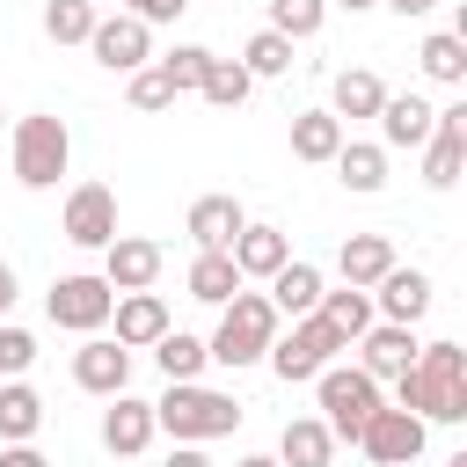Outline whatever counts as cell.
I'll return each instance as SVG.
<instances>
[{
    "label": "cell",
    "mask_w": 467,
    "mask_h": 467,
    "mask_svg": "<svg viewBox=\"0 0 467 467\" xmlns=\"http://www.w3.org/2000/svg\"><path fill=\"white\" fill-rule=\"evenodd\" d=\"M387 387H394V401H401L409 416H423V423H467V350H460L452 336L416 343V365L394 372Z\"/></svg>",
    "instance_id": "1"
},
{
    "label": "cell",
    "mask_w": 467,
    "mask_h": 467,
    "mask_svg": "<svg viewBox=\"0 0 467 467\" xmlns=\"http://www.w3.org/2000/svg\"><path fill=\"white\" fill-rule=\"evenodd\" d=\"M248 409L226 394V387H204V379H168L161 401H153V431H168L175 445H212V438H234Z\"/></svg>",
    "instance_id": "2"
},
{
    "label": "cell",
    "mask_w": 467,
    "mask_h": 467,
    "mask_svg": "<svg viewBox=\"0 0 467 467\" xmlns=\"http://www.w3.org/2000/svg\"><path fill=\"white\" fill-rule=\"evenodd\" d=\"M285 328V314L263 299V292H234L226 306H219V328L204 336V358L212 365H226V372H248V365H263V350H270V336Z\"/></svg>",
    "instance_id": "3"
},
{
    "label": "cell",
    "mask_w": 467,
    "mask_h": 467,
    "mask_svg": "<svg viewBox=\"0 0 467 467\" xmlns=\"http://www.w3.org/2000/svg\"><path fill=\"white\" fill-rule=\"evenodd\" d=\"M7 161H15V182H22V190H58V175L73 168V131H66V117H51V109L15 117Z\"/></svg>",
    "instance_id": "4"
},
{
    "label": "cell",
    "mask_w": 467,
    "mask_h": 467,
    "mask_svg": "<svg viewBox=\"0 0 467 467\" xmlns=\"http://www.w3.org/2000/svg\"><path fill=\"white\" fill-rule=\"evenodd\" d=\"M306 387H314V401H321V423L336 431V445H343V438L358 445L365 416H372V409L387 401V387H379V379H372L365 365H321V372H314Z\"/></svg>",
    "instance_id": "5"
},
{
    "label": "cell",
    "mask_w": 467,
    "mask_h": 467,
    "mask_svg": "<svg viewBox=\"0 0 467 467\" xmlns=\"http://www.w3.org/2000/svg\"><path fill=\"white\" fill-rule=\"evenodd\" d=\"M343 350H350V343H343V336H336L321 314H292V328H277V336H270L263 365H270L285 387H306V379H314L321 365H336Z\"/></svg>",
    "instance_id": "6"
},
{
    "label": "cell",
    "mask_w": 467,
    "mask_h": 467,
    "mask_svg": "<svg viewBox=\"0 0 467 467\" xmlns=\"http://www.w3.org/2000/svg\"><path fill=\"white\" fill-rule=\"evenodd\" d=\"M109 306H117V292H109L102 270H66V277H51V292H44V314H51V328H66V336L109 328Z\"/></svg>",
    "instance_id": "7"
},
{
    "label": "cell",
    "mask_w": 467,
    "mask_h": 467,
    "mask_svg": "<svg viewBox=\"0 0 467 467\" xmlns=\"http://www.w3.org/2000/svg\"><path fill=\"white\" fill-rule=\"evenodd\" d=\"M423 445H431V423L409 416L401 401H379V409L365 416V431H358V452H365L372 467H416Z\"/></svg>",
    "instance_id": "8"
},
{
    "label": "cell",
    "mask_w": 467,
    "mask_h": 467,
    "mask_svg": "<svg viewBox=\"0 0 467 467\" xmlns=\"http://www.w3.org/2000/svg\"><path fill=\"white\" fill-rule=\"evenodd\" d=\"M58 234H66L73 248L102 255V248L117 241V190H109V182H73L66 204H58Z\"/></svg>",
    "instance_id": "9"
},
{
    "label": "cell",
    "mask_w": 467,
    "mask_h": 467,
    "mask_svg": "<svg viewBox=\"0 0 467 467\" xmlns=\"http://www.w3.org/2000/svg\"><path fill=\"white\" fill-rule=\"evenodd\" d=\"M88 51H95V66L102 73H139L146 58H153V29L139 22V15H95V29H88Z\"/></svg>",
    "instance_id": "10"
},
{
    "label": "cell",
    "mask_w": 467,
    "mask_h": 467,
    "mask_svg": "<svg viewBox=\"0 0 467 467\" xmlns=\"http://www.w3.org/2000/svg\"><path fill=\"white\" fill-rule=\"evenodd\" d=\"M131 358H139V350H124L117 336H102V328H95V336L73 350V387H80V394H95V401H109V394H124V387H131Z\"/></svg>",
    "instance_id": "11"
},
{
    "label": "cell",
    "mask_w": 467,
    "mask_h": 467,
    "mask_svg": "<svg viewBox=\"0 0 467 467\" xmlns=\"http://www.w3.org/2000/svg\"><path fill=\"white\" fill-rule=\"evenodd\" d=\"M416 153H423V182H431V190H452L460 168H467V102H445L438 124H431V139H423Z\"/></svg>",
    "instance_id": "12"
},
{
    "label": "cell",
    "mask_w": 467,
    "mask_h": 467,
    "mask_svg": "<svg viewBox=\"0 0 467 467\" xmlns=\"http://www.w3.org/2000/svg\"><path fill=\"white\" fill-rule=\"evenodd\" d=\"M161 270H168V248L146 241V234H117V241L102 248V277H109V292H153Z\"/></svg>",
    "instance_id": "13"
},
{
    "label": "cell",
    "mask_w": 467,
    "mask_h": 467,
    "mask_svg": "<svg viewBox=\"0 0 467 467\" xmlns=\"http://www.w3.org/2000/svg\"><path fill=\"white\" fill-rule=\"evenodd\" d=\"M372 124H379V146H387V153H416V146L431 139V124H438V102L416 95V88H401V95L387 88V102H379Z\"/></svg>",
    "instance_id": "14"
},
{
    "label": "cell",
    "mask_w": 467,
    "mask_h": 467,
    "mask_svg": "<svg viewBox=\"0 0 467 467\" xmlns=\"http://www.w3.org/2000/svg\"><path fill=\"white\" fill-rule=\"evenodd\" d=\"M431 270H416V263H394L379 285H372V314L379 321H401V328H416L423 314H431Z\"/></svg>",
    "instance_id": "15"
},
{
    "label": "cell",
    "mask_w": 467,
    "mask_h": 467,
    "mask_svg": "<svg viewBox=\"0 0 467 467\" xmlns=\"http://www.w3.org/2000/svg\"><path fill=\"white\" fill-rule=\"evenodd\" d=\"M109 328H117V343H124V350H153L175 321H168V299H161V292H117Z\"/></svg>",
    "instance_id": "16"
},
{
    "label": "cell",
    "mask_w": 467,
    "mask_h": 467,
    "mask_svg": "<svg viewBox=\"0 0 467 467\" xmlns=\"http://www.w3.org/2000/svg\"><path fill=\"white\" fill-rule=\"evenodd\" d=\"M153 438H161V431H153V401H139V394H109V409H102V452L139 460Z\"/></svg>",
    "instance_id": "17"
},
{
    "label": "cell",
    "mask_w": 467,
    "mask_h": 467,
    "mask_svg": "<svg viewBox=\"0 0 467 467\" xmlns=\"http://www.w3.org/2000/svg\"><path fill=\"white\" fill-rule=\"evenodd\" d=\"M350 350H358V365H365V372L387 387L394 372H409V365H416V328H401V321H372V328H365Z\"/></svg>",
    "instance_id": "18"
},
{
    "label": "cell",
    "mask_w": 467,
    "mask_h": 467,
    "mask_svg": "<svg viewBox=\"0 0 467 467\" xmlns=\"http://www.w3.org/2000/svg\"><path fill=\"white\" fill-rule=\"evenodd\" d=\"M226 255H234L241 285H248V277L263 285V277H270V270H277V263L292 255V234H285V226H255V219H248V226H241V234L226 241Z\"/></svg>",
    "instance_id": "19"
},
{
    "label": "cell",
    "mask_w": 467,
    "mask_h": 467,
    "mask_svg": "<svg viewBox=\"0 0 467 467\" xmlns=\"http://www.w3.org/2000/svg\"><path fill=\"white\" fill-rule=\"evenodd\" d=\"M394 263H401V255H394V241H387V234H343V248H336V277H343V285H358V292H372Z\"/></svg>",
    "instance_id": "20"
},
{
    "label": "cell",
    "mask_w": 467,
    "mask_h": 467,
    "mask_svg": "<svg viewBox=\"0 0 467 467\" xmlns=\"http://www.w3.org/2000/svg\"><path fill=\"white\" fill-rule=\"evenodd\" d=\"M263 285H270L263 299H270L277 314H314V306H321V292H328L321 263H299V255H285V263H277V270H270Z\"/></svg>",
    "instance_id": "21"
},
{
    "label": "cell",
    "mask_w": 467,
    "mask_h": 467,
    "mask_svg": "<svg viewBox=\"0 0 467 467\" xmlns=\"http://www.w3.org/2000/svg\"><path fill=\"white\" fill-rule=\"evenodd\" d=\"M379 102H387V80H379L372 66H343V73L328 80V117H343V124L379 117Z\"/></svg>",
    "instance_id": "22"
},
{
    "label": "cell",
    "mask_w": 467,
    "mask_h": 467,
    "mask_svg": "<svg viewBox=\"0 0 467 467\" xmlns=\"http://www.w3.org/2000/svg\"><path fill=\"white\" fill-rule=\"evenodd\" d=\"M328 168H336V182H343L350 197H379V190H387V146H379V139H343Z\"/></svg>",
    "instance_id": "23"
},
{
    "label": "cell",
    "mask_w": 467,
    "mask_h": 467,
    "mask_svg": "<svg viewBox=\"0 0 467 467\" xmlns=\"http://www.w3.org/2000/svg\"><path fill=\"white\" fill-rule=\"evenodd\" d=\"M241 226H248V212H241V197H234V190L197 197V204H190V219H182V234H190L197 248H226Z\"/></svg>",
    "instance_id": "24"
},
{
    "label": "cell",
    "mask_w": 467,
    "mask_h": 467,
    "mask_svg": "<svg viewBox=\"0 0 467 467\" xmlns=\"http://www.w3.org/2000/svg\"><path fill=\"white\" fill-rule=\"evenodd\" d=\"M277 467H336V431L321 416H292L277 431Z\"/></svg>",
    "instance_id": "25"
},
{
    "label": "cell",
    "mask_w": 467,
    "mask_h": 467,
    "mask_svg": "<svg viewBox=\"0 0 467 467\" xmlns=\"http://www.w3.org/2000/svg\"><path fill=\"white\" fill-rule=\"evenodd\" d=\"M343 139H350V124L328 117V109H299L292 117V161H306V168H328Z\"/></svg>",
    "instance_id": "26"
},
{
    "label": "cell",
    "mask_w": 467,
    "mask_h": 467,
    "mask_svg": "<svg viewBox=\"0 0 467 467\" xmlns=\"http://www.w3.org/2000/svg\"><path fill=\"white\" fill-rule=\"evenodd\" d=\"M182 285H190V299H197V306H226V299L241 292V270H234V255H226V248H197V255H190V270H182Z\"/></svg>",
    "instance_id": "27"
},
{
    "label": "cell",
    "mask_w": 467,
    "mask_h": 467,
    "mask_svg": "<svg viewBox=\"0 0 467 467\" xmlns=\"http://www.w3.org/2000/svg\"><path fill=\"white\" fill-rule=\"evenodd\" d=\"M416 73H423V80H438V88H467V36L431 29V36L416 44Z\"/></svg>",
    "instance_id": "28"
},
{
    "label": "cell",
    "mask_w": 467,
    "mask_h": 467,
    "mask_svg": "<svg viewBox=\"0 0 467 467\" xmlns=\"http://www.w3.org/2000/svg\"><path fill=\"white\" fill-rule=\"evenodd\" d=\"M44 431V394L29 379H0V445H22Z\"/></svg>",
    "instance_id": "29"
},
{
    "label": "cell",
    "mask_w": 467,
    "mask_h": 467,
    "mask_svg": "<svg viewBox=\"0 0 467 467\" xmlns=\"http://www.w3.org/2000/svg\"><path fill=\"white\" fill-rule=\"evenodd\" d=\"M314 314H321V321H328L343 343H358V336L379 321V314H372V292H358V285H336V292H321V306H314Z\"/></svg>",
    "instance_id": "30"
},
{
    "label": "cell",
    "mask_w": 467,
    "mask_h": 467,
    "mask_svg": "<svg viewBox=\"0 0 467 467\" xmlns=\"http://www.w3.org/2000/svg\"><path fill=\"white\" fill-rule=\"evenodd\" d=\"M197 95H204L212 109H241V102L255 95V73H248L241 58H219V51H212V66H204V80H197Z\"/></svg>",
    "instance_id": "31"
},
{
    "label": "cell",
    "mask_w": 467,
    "mask_h": 467,
    "mask_svg": "<svg viewBox=\"0 0 467 467\" xmlns=\"http://www.w3.org/2000/svg\"><path fill=\"white\" fill-rule=\"evenodd\" d=\"M153 365H161V379H204V336H190V328H168L161 343H153Z\"/></svg>",
    "instance_id": "32"
},
{
    "label": "cell",
    "mask_w": 467,
    "mask_h": 467,
    "mask_svg": "<svg viewBox=\"0 0 467 467\" xmlns=\"http://www.w3.org/2000/svg\"><path fill=\"white\" fill-rule=\"evenodd\" d=\"M95 15H102L95 0H44V15H36V22H44V36H51V44H88Z\"/></svg>",
    "instance_id": "33"
},
{
    "label": "cell",
    "mask_w": 467,
    "mask_h": 467,
    "mask_svg": "<svg viewBox=\"0 0 467 467\" xmlns=\"http://www.w3.org/2000/svg\"><path fill=\"white\" fill-rule=\"evenodd\" d=\"M321 22H328V0H270V22H263V29L306 44V36H321Z\"/></svg>",
    "instance_id": "34"
},
{
    "label": "cell",
    "mask_w": 467,
    "mask_h": 467,
    "mask_svg": "<svg viewBox=\"0 0 467 467\" xmlns=\"http://www.w3.org/2000/svg\"><path fill=\"white\" fill-rule=\"evenodd\" d=\"M241 66H248L255 80H277V73H292V36H277V29H255V36L241 44Z\"/></svg>",
    "instance_id": "35"
},
{
    "label": "cell",
    "mask_w": 467,
    "mask_h": 467,
    "mask_svg": "<svg viewBox=\"0 0 467 467\" xmlns=\"http://www.w3.org/2000/svg\"><path fill=\"white\" fill-rule=\"evenodd\" d=\"M153 66H161V80H168L175 95H197V80H204V66H212V51H204V44H175V51H161Z\"/></svg>",
    "instance_id": "36"
},
{
    "label": "cell",
    "mask_w": 467,
    "mask_h": 467,
    "mask_svg": "<svg viewBox=\"0 0 467 467\" xmlns=\"http://www.w3.org/2000/svg\"><path fill=\"white\" fill-rule=\"evenodd\" d=\"M124 102H131V109H146V117H153V109H175V88H168V80H161V66H153V58H146V66H139V73H124Z\"/></svg>",
    "instance_id": "37"
},
{
    "label": "cell",
    "mask_w": 467,
    "mask_h": 467,
    "mask_svg": "<svg viewBox=\"0 0 467 467\" xmlns=\"http://www.w3.org/2000/svg\"><path fill=\"white\" fill-rule=\"evenodd\" d=\"M29 365H36V336L22 321H0V379H29Z\"/></svg>",
    "instance_id": "38"
},
{
    "label": "cell",
    "mask_w": 467,
    "mask_h": 467,
    "mask_svg": "<svg viewBox=\"0 0 467 467\" xmlns=\"http://www.w3.org/2000/svg\"><path fill=\"white\" fill-rule=\"evenodd\" d=\"M182 7H190V0H124V15H139L146 29H161V22H182Z\"/></svg>",
    "instance_id": "39"
},
{
    "label": "cell",
    "mask_w": 467,
    "mask_h": 467,
    "mask_svg": "<svg viewBox=\"0 0 467 467\" xmlns=\"http://www.w3.org/2000/svg\"><path fill=\"white\" fill-rule=\"evenodd\" d=\"M0 467H51V460L36 452V438H22V445H0Z\"/></svg>",
    "instance_id": "40"
},
{
    "label": "cell",
    "mask_w": 467,
    "mask_h": 467,
    "mask_svg": "<svg viewBox=\"0 0 467 467\" xmlns=\"http://www.w3.org/2000/svg\"><path fill=\"white\" fill-rule=\"evenodd\" d=\"M15 299H22V285H15V263H0V321L15 314Z\"/></svg>",
    "instance_id": "41"
},
{
    "label": "cell",
    "mask_w": 467,
    "mask_h": 467,
    "mask_svg": "<svg viewBox=\"0 0 467 467\" xmlns=\"http://www.w3.org/2000/svg\"><path fill=\"white\" fill-rule=\"evenodd\" d=\"M161 467H212V460H204V445H175Z\"/></svg>",
    "instance_id": "42"
},
{
    "label": "cell",
    "mask_w": 467,
    "mask_h": 467,
    "mask_svg": "<svg viewBox=\"0 0 467 467\" xmlns=\"http://www.w3.org/2000/svg\"><path fill=\"white\" fill-rule=\"evenodd\" d=\"M379 7H394V15H401V22H416V15H431V7H438V0H379Z\"/></svg>",
    "instance_id": "43"
},
{
    "label": "cell",
    "mask_w": 467,
    "mask_h": 467,
    "mask_svg": "<svg viewBox=\"0 0 467 467\" xmlns=\"http://www.w3.org/2000/svg\"><path fill=\"white\" fill-rule=\"evenodd\" d=\"M234 467H277V452H241Z\"/></svg>",
    "instance_id": "44"
},
{
    "label": "cell",
    "mask_w": 467,
    "mask_h": 467,
    "mask_svg": "<svg viewBox=\"0 0 467 467\" xmlns=\"http://www.w3.org/2000/svg\"><path fill=\"white\" fill-rule=\"evenodd\" d=\"M328 7H343V15H372L379 0H328Z\"/></svg>",
    "instance_id": "45"
},
{
    "label": "cell",
    "mask_w": 467,
    "mask_h": 467,
    "mask_svg": "<svg viewBox=\"0 0 467 467\" xmlns=\"http://www.w3.org/2000/svg\"><path fill=\"white\" fill-rule=\"evenodd\" d=\"M445 467H467V452H452V460H445Z\"/></svg>",
    "instance_id": "46"
},
{
    "label": "cell",
    "mask_w": 467,
    "mask_h": 467,
    "mask_svg": "<svg viewBox=\"0 0 467 467\" xmlns=\"http://www.w3.org/2000/svg\"><path fill=\"white\" fill-rule=\"evenodd\" d=\"M0 124H7V109H0Z\"/></svg>",
    "instance_id": "47"
}]
</instances>
